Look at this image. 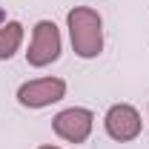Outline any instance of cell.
I'll return each mask as SVG.
<instances>
[{"mask_svg":"<svg viewBox=\"0 0 149 149\" xmlns=\"http://www.w3.org/2000/svg\"><path fill=\"white\" fill-rule=\"evenodd\" d=\"M66 26H69V37H72V49L80 57H97L103 49V20L95 9L86 6H74L66 15Z\"/></svg>","mask_w":149,"mask_h":149,"instance_id":"6da1fadb","label":"cell"},{"mask_svg":"<svg viewBox=\"0 0 149 149\" xmlns=\"http://www.w3.org/2000/svg\"><path fill=\"white\" fill-rule=\"evenodd\" d=\"M60 57V32L52 20H40L35 26V35H32V46L26 52L29 66H49Z\"/></svg>","mask_w":149,"mask_h":149,"instance_id":"7a4b0ae2","label":"cell"},{"mask_svg":"<svg viewBox=\"0 0 149 149\" xmlns=\"http://www.w3.org/2000/svg\"><path fill=\"white\" fill-rule=\"evenodd\" d=\"M55 126V135L69 141V143H83L89 138V132L95 126V115L89 109H80V106H72V109H63L55 115L52 120Z\"/></svg>","mask_w":149,"mask_h":149,"instance_id":"3957f363","label":"cell"},{"mask_svg":"<svg viewBox=\"0 0 149 149\" xmlns=\"http://www.w3.org/2000/svg\"><path fill=\"white\" fill-rule=\"evenodd\" d=\"M63 95H66V83L60 77H37L17 89V100L29 109H43L49 103H57Z\"/></svg>","mask_w":149,"mask_h":149,"instance_id":"277c9868","label":"cell"},{"mask_svg":"<svg viewBox=\"0 0 149 149\" xmlns=\"http://www.w3.org/2000/svg\"><path fill=\"white\" fill-rule=\"evenodd\" d=\"M103 123H106L109 138L120 141V143L135 141V138L141 135V115H138V109L129 106V103H115V106L106 112Z\"/></svg>","mask_w":149,"mask_h":149,"instance_id":"5b68a950","label":"cell"},{"mask_svg":"<svg viewBox=\"0 0 149 149\" xmlns=\"http://www.w3.org/2000/svg\"><path fill=\"white\" fill-rule=\"evenodd\" d=\"M20 40H23V26L17 20L12 23H3L0 26V60H9L20 49Z\"/></svg>","mask_w":149,"mask_h":149,"instance_id":"8992f818","label":"cell"},{"mask_svg":"<svg viewBox=\"0 0 149 149\" xmlns=\"http://www.w3.org/2000/svg\"><path fill=\"white\" fill-rule=\"evenodd\" d=\"M40 149H57V146H40Z\"/></svg>","mask_w":149,"mask_h":149,"instance_id":"52a82bcc","label":"cell"}]
</instances>
